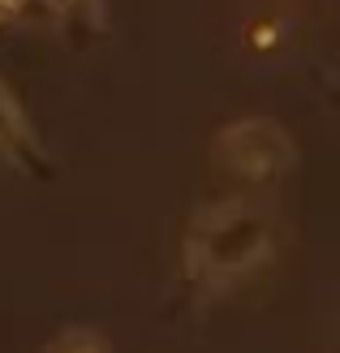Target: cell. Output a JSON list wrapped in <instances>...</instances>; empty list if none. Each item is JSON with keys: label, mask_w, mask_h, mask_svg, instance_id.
Returning <instances> with one entry per match:
<instances>
[{"label": "cell", "mask_w": 340, "mask_h": 353, "mask_svg": "<svg viewBox=\"0 0 340 353\" xmlns=\"http://www.w3.org/2000/svg\"><path fill=\"white\" fill-rule=\"evenodd\" d=\"M276 254V216L254 199H224L190 220L181 241L186 276L199 293H224L241 285Z\"/></svg>", "instance_id": "1"}, {"label": "cell", "mask_w": 340, "mask_h": 353, "mask_svg": "<svg viewBox=\"0 0 340 353\" xmlns=\"http://www.w3.org/2000/svg\"><path fill=\"white\" fill-rule=\"evenodd\" d=\"M216 160L241 181H272L293 168V138L272 117H241L216 134Z\"/></svg>", "instance_id": "2"}, {"label": "cell", "mask_w": 340, "mask_h": 353, "mask_svg": "<svg viewBox=\"0 0 340 353\" xmlns=\"http://www.w3.org/2000/svg\"><path fill=\"white\" fill-rule=\"evenodd\" d=\"M0 151L13 155V160H30V151H34L30 125H26L22 108H17V103L9 99L5 86H0Z\"/></svg>", "instance_id": "3"}, {"label": "cell", "mask_w": 340, "mask_h": 353, "mask_svg": "<svg viewBox=\"0 0 340 353\" xmlns=\"http://www.w3.org/2000/svg\"><path fill=\"white\" fill-rule=\"evenodd\" d=\"M43 353H112L108 336L95 327H65L61 336H52Z\"/></svg>", "instance_id": "4"}, {"label": "cell", "mask_w": 340, "mask_h": 353, "mask_svg": "<svg viewBox=\"0 0 340 353\" xmlns=\"http://www.w3.org/2000/svg\"><path fill=\"white\" fill-rule=\"evenodd\" d=\"M267 43H276V22H259L254 26V48H267Z\"/></svg>", "instance_id": "5"}, {"label": "cell", "mask_w": 340, "mask_h": 353, "mask_svg": "<svg viewBox=\"0 0 340 353\" xmlns=\"http://www.w3.org/2000/svg\"><path fill=\"white\" fill-rule=\"evenodd\" d=\"M26 0H0V13H13V9H22Z\"/></svg>", "instance_id": "6"}]
</instances>
